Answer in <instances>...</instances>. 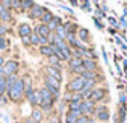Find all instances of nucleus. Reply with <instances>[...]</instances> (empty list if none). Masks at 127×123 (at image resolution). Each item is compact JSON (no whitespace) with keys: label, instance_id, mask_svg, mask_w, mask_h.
Here are the masks:
<instances>
[{"label":"nucleus","instance_id":"obj_9","mask_svg":"<svg viewBox=\"0 0 127 123\" xmlns=\"http://www.w3.org/2000/svg\"><path fill=\"white\" fill-rule=\"evenodd\" d=\"M34 32L39 36V37H43V39H50V36H52L50 28L47 24H42V23H39V24L35 26V31Z\"/></svg>","mask_w":127,"mask_h":123},{"label":"nucleus","instance_id":"obj_2","mask_svg":"<svg viewBox=\"0 0 127 123\" xmlns=\"http://www.w3.org/2000/svg\"><path fill=\"white\" fill-rule=\"evenodd\" d=\"M55 101H56V97L48 89L40 88V107L43 110H50V109L53 107V104H55Z\"/></svg>","mask_w":127,"mask_h":123},{"label":"nucleus","instance_id":"obj_3","mask_svg":"<svg viewBox=\"0 0 127 123\" xmlns=\"http://www.w3.org/2000/svg\"><path fill=\"white\" fill-rule=\"evenodd\" d=\"M84 86H85V79L82 78V76H76V78H72L71 81L68 83L66 91L71 92V94H81L82 89H84Z\"/></svg>","mask_w":127,"mask_h":123},{"label":"nucleus","instance_id":"obj_18","mask_svg":"<svg viewBox=\"0 0 127 123\" xmlns=\"http://www.w3.org/2000/svg\"><path fill=\"white\" fill-rule=\"evenodd\" d=\"M53 34H55L56 37H60V39H63V41H66V36H68V32H66V26H64V24L58 26V28L53 31Z\"/></svg>","mask_w":127,"mask_h":123},{"label":"nucleus","instance_id":"obj_27","mask_svg":"<svg viewBox=\"0 0 127 123\" xmlns=\"http://www.w3.org/2000/svg\"><path fill=\"white\" fill-rule=\"evenodd\" d=\"M108 23L111 26H114V28H119V23H118V19H116L114 16H108Z\"/></svg>","mask_w":127,"mask_h":123},{"label":"nucleus","instance_id":"obj_25","mask_svg":"<svg viewBox=\"0 0 127 123\" xmlns=\"http://www.w3.org/2000/svg\"><path fill=\"white\" fill-rule=\"evenodd\" d=\"M5 92H6V78L2 76V78H0V97H3Z\"/></svg>","mask_w":127,"mask_h":123},{"label":"nucleus","instance_id":"obj_21","mask_svg":"<svg viewBox=\"0 0 127 123\" xmlns=\"http://www.w3.org/2000/svg\"><path fill=\"white\" fill-rule=\"evenodd\" d=\"M53 18H55V15H53V13L50 11V10H47V11L42 15L40 21H42V24H50V23L53 21Z\"/></svg>","mask_w":127,"mask_h":123},{"label":"nucleus","instance_id":"obj_35","mask_svg":"<svg viewBox=\"0 0 127 123\" xmlns=\"http://www.w3.org/2000/svg\"><path fill=\"white\" fill-rule=\"evenodd\" d=\"M3 32H6V28L3 24H0V37H3Z\"/></svg>","mask_w":127,"mask_h":123},{"label":"nucleus","instance_id":"obj_36","mask_svg":"<svg viewBox=\"0 0 127 123\" xmlns=\"http://www.w3.org/2000/svg\"><path fill=\"white\" fill-rule=\"evenodd\" d=\"M3 65H5V58L0 57V68H3Z\"/></svg>","mask_w":127,"mask_h":123},{"label":"nucleus","instance_id":"obj_11","mask_svg":"<svg viewBox=\"0 0 127 123\" xmlns=\"http://www.w3.org/2000/svg\"><path fill=\"white\" fill-rule=\"evenodd\" d=\"M28 101H29V104H31L32 107L40 105V89H34V91L28 96Z\"/></svg>","mask_w":127,"mask_h":123},{"label":"nucleus","instance_id":"obj_13","mask_svg":"<svg viewBox=\"0 0 127 123\" xmlns=\"http://www.w3.org/2000/svg\"><path fill=\"white\" fill-rule=\"evenodd\" d=\"M45 71H47V75H48V76H52V78H55L56 81L61 83L63 75H61V70H60V68H55V66H47Z\"/></svg>","mask_w":127,"mask_h":123},{"label":"nucleus","instance_id":"obj_24","mask_svg":"<svg viewBox=\"0 0 127 123\" xmlns=\"http://www.w3.org/2000/svg\"><path fill=\"white\" fill-rule=\"evenodd\" d=\"M48 66H55V68H60V70H61V62H60L58 58L53 55V57L48 58Z\"/></svg>","mask_w":127,"mask_h":123},{"label":"nucleus","instance_id":"obj_37","mask_svg":"<svg viewBox=\"0 0 127 123\" xmlns=\"http://www.w3.org/2000/svg\"><path fill=\"white\" fill-rule=\"evenodd\" d=\"M24 123H34V122H32V120H26Z\"/></svg>","mask_w":127,"mask_h":123},{"label":"nucleus","instance_id":"obj_10","mask_svg":"<svg viewBox=\"0 0 127 123\" xmlns=\"http://www.w3.org/2000/svg\"><path fill=\"white\" fill-rule=\"evenodd\" d=\"M95 110H96V107H95V104L93 102H90V101H82V105H81V112H82V115H85V117H89V115H92V114H95Z\"/></svg>","mask_w":127,"mask_h":123},{"label":"nucleus","instance_id":"obj_23","mask_svg":"<svg viewBox=\"0 0 127 123\" xmlns=\"http://www.w3.org/2000/svg\"><path fill=\"white\" fill-rule=\"evenodd\" d=\"M61 24H63V19H61V18H58V16H55V18H53V21L50 23V24H47V26H48L50 31L53 32L56 28H58V26H61Z\"/></svg>","mask_w":127,"mask_h":123},{"label":"nucleus","instance_id":"obj_17","mask_svg":"<svg viewBox=\"0 0 127 123\" xmlns=\"http://www.w3.org/2000/svg\"><path fill=\"white\" fill-rule=\"evenodd\" d=\"M79 117H82L81 112H71V110H69L68 114H66V120H64V122H66V123H76Z\"/></svg>","mask_w":127,"mask_h":123},{"label":"nucleus","instance_id":"obj_31","mask_svg":"<svg viewBox=\"0 0 127 123\" xmlns=\"http://www.w3.org/2000/svg\"><path fill=\"white\" fill-rule=\"evenodd\" d=\"M118 23H119V28H124V29L127 28V19L124 18V16H121V18H119V21H118Z\"/></svg>","mask_w":127,"mask_h":123},{"label":"nucleus","instance_id":"obj_1","mask_svg":"<svg viewBox=\"0 0 127 123\" xmlns=\"http://www.w3.org/2000/svg\"><path fill=\"white\" fill-rule=\"evenodd\" d=\"M24 86H26V81L21 78H18L11 86L6 88V94H8V99L11 102H19L21 97L24 96Z\"/></svg>","mask_w":127,"mask_h":123},{"label":"nucleus","instance_id":"obj_4","mask_svg":"<svg viewBox=\"0 0 127 123\" xmlns=\"http://www.w3.org/2000/svg\"><path fill=\"white\" fill-rule=\"evenodd\" d=\"M60 86H61V83H60V81H56L55 78L45 75V78H43V88L48 89V91L52 92V94L55 96L56 99L60 97Z\"/></svg>","mask_w":127,"mask_h":123},{"label":"nucleus","instance_id":"obj_8","mask_svg":"<svg viewBox=\"0 0 127 123\" xmlns=\"http://www.w3.org/2000/svg\"><path fill=\"white\" fill-rule=\"evenodd\" d=\"M45 11H47L45 6H42V5H34L31 10H29V18H31V19H40L42 15H43Z\"/></svg>","mask_w":127,"mask_h":123},{"label":"nucleus","instance_id":"obj_15","mask_svg":"<svg viewBox=\"0 0 127 123\" xmlns=\"http://www.w3.org/2000/svg\"><path fill=\"white\" fill-rule=\"evenodd\" d=\"M82 63H84L85 71H96V70H98V65H96V62L92 60V58H82Z\"/></svg>","mask_w":127,"mask_h":123},{"label":"nucleus","instance_id":"obj_19","mask_svg":"<svg viewBox=\"0 0 127 123\" xmlns=\"http://www.w3.org/2000/svg\"><path fill=\"white\" fill-rule=\"evenodd\" d=\"M39 52H40V55H43V57H53V49H52V45H40L39 47Z\"/></svg>","mask_w":127,"mask_h":123},{"label":"nucleus","instance_id":"obj_33","mask_svg":"<svg viewBox=\"0 0 127 123\" xmlns=\"http://www.w3.org/2000/svg\"><path fill=\"white\" fill-rule=\"evenodd\" d=\"M93 21H95V26L98 29H103V23H101V19H100V18H95Z\"/></svg>","mask_w":127,"mask_h":123},{"label":"nucleus","instance_id":"obj_7","mask_svg":"<svg viewBox=\"0 0 127 123\" xmlns=\"http://www.w3.org/2000/svg\"><path fill=\"white\" fill-rule=\"evenodd\" d=\"M19 68V63L16 60H6L5 65H3V73H5V78L6 76H15L16 71Z\"/></svg>","mask_w":127,"mask_h":123},{"label":"nucleus","instance_id":"obj_22","mask_svg":"<svg viewBox=\"0 0 127 123\" xmlns=\"http://www.w3.org/2000/svg\"><path fill=\"white\" fill-rule=\"evenodd\" d=\"M31 120L34 122V123H42V120H43V114L39 110V109H34V110H32V118H31Z\"/></svg>","mask_w":127,"mask_h":123},{"label":"nucleus","instance_id":"obj_12","mask_svg":"<svg viewBox=\"0 0 127 123\" xmlns=\"http://www.w3.org/2000/svg\"><path fill=\"white\" fill-rule=\"evenodd\" d=\"M95 115H96V118H98L100 122H108V120H109V110H108L106 107H103V105L96 107Z\"/></svg>","mask_w":127,"mask_h":123},{"label":"nucleus","instance_id":"obj_30","mask_svg":"<svg viewBox=\"0 0 127 123\" xmlns=\"http://www.w3.org/2000/svg\"><path fill=\"white\" fill-rule=\"evenodd\" d=\"M76 123H92V120H90V117H85V115H82V117L77 118V122Z\"/></svg>","mask_w":127,"mask_h":123},{"label":"nucleus","instance_id":"obj_26","mask_svg":"<svg viewBox=\"0 0 127 123\" xmlns=\"http://www.w3.org/2000/svg\"><path fill=\"white\" fill-rule=\"evenodd\" d=\"M35 3L31 2V0H26V2H21V10H31Z\"/></svg>","mask_w":127,"mask_h":123},{"label":"nucleus","instance_id":"obj_32","mask_svg":"<svg viewBox=\"0 0 127 123\" xmlns=\"http://www.w3.org/2000/svg\"><path fill=\"white\" fill-rule=\"evenodd\" d=\"M21 42H23L24 47H29V45H31V39L29 37H21Z\"/></svg>","mask_w":127,"mask_h":123},{"label":"nucleus","instance_id":"obj_5","mask_svg":"<svg viewBox=\"0 0 127 123\" xmlns=\"http://www.w3.org/2000/svg\"><path fill=\"white\" fill-rule=\"evenodd\" d=\"M68 66L71 70V73H76L77 76H82L85 73V68H84V63H82V58H76V57H71L68 60Z\"/></svg>","mask_w":127,"mask_h":123},{"label":"nucleus","instance_id":"obj_28","mask_svg":"<svg viewBox=\"0 0 127 123\" xmlns=\"http://www.w3.org/2000/svg\"><path fill=\"white\" fill-rule=\"evenodd\" d=\"M81 6H82V10H84V11H92V3H90V2L81 3Z\"/></svg>","mask_w":127,"mask_h":123},{"label":"nucleus","instance_id":"obj_29","mask_svg":"<svg viewBox=\"0 0 127 123\" xmlns=\"http://www.w3.org/2000/svg\"><path fill=\"white\" fill-rule=\"evenodd\" d=\"M6 47H8V41L5 37H0V50H5Z\"/></svg>","mask_w":127,"mask_h":123},{"label":"nucleus","instance_id":"obj_20","mask_svg":"<svg viewBox=\"0 0 127 123\" xmlns=\"http://www.w3.org/2000/svg\"><path fill=\"white\" fill-rule=\"evenodd\" d=\"M77 37H79V41H82V42H89V41H90L89 31H87L85 28H79V31H77Z\"/></svg>","mask_w":127,"mask_h":123},{"label":"nucleus","instance_id":"obj_6","mask_svg":"<svg viewBox=\"0 0 127 123\" xmlns=\"http://www.w3.org/2000/svg\"><path fill=\"white\" fill-rule=\"evenodd\" d=\"M106 97V89L105 88H95L93 91H90L89 94H87V101L93 102V104H96V102H101L103 99Z\"/></svg>","mask_w":127,"mask_h":123},{"label":"nucleus","instance_id":"obj_16","mask_svg":"<svg viewBox=\"0 0 127 123\" xmlns=\"http://www.w3.org/2000/svg\"><path fill=\"white\" fill-rule=\"evenodd\" d=\"M0 19L2 21H11V13H10V10L8 8H5V6L0 3Z\"/></svg>","mask_w":127,"mask_h":123},{"label":"nucleus","instance_id":"obj_38","mask_svg":"<svg viewBox=\"0 0 127 123\" xmlns=\"http://www.w3.org/2000/svg\"><path fill=\"white\" fill-rule=\"evenodd\" d=\"M43 123H53V120H47V122H43Z\"/></svg>","mask_w":127,"mask_h":123},{"label":"nucleus","instance_id":"obj_34","mask_svg":"<svg viewBox=\"0 0 127 123\" xmlns=\"http://www.w3.org/2000/svg\"><path fill=\"white\" fill-rule=\"evenodd\" d=\"M11 8H21V2H11Z\"/></svg>","mask_w":127,"mask_h":123},{"label":"nucleus","instance_id":"obj_14","mask_svg":"<svg viewBox=\"0 0 127 123\" xmlns=\"http://www.w3.org/2000/svg\"><path fill=\"white\" fill-rule=\"evenodd\" d=\"M18 34H19V37H29L32 34V28L28 23H21L18 26Z\"/></svg>","mask_w":127,"mask_h":123}]
</instances>
